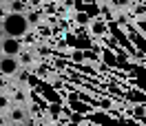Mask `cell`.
<instances>
[{"label": "cell", "instance_id": "obj_5", "mask_svg": "<svg viewBox=\"0 0 146 126\" xmlns=\"http://www.w3.org/2000/svg\"><path fill=\"white\" fill-rule=\"evenodd\" d=\"M9 106H11V97L7 93H0V113H5Z\"/></svg>", "mask_w": 146, "mask_h": 126}, {"label": "cell", "instance_id": "obj_3", "mask_svg": "<svg viewBox=\"0 0 146 126\" xmlns=\"http://www.w3.org/2000/svg\"><path fill=\"white\" fill-rule=\"evenodd\" d=\"M20 69H22V66H20L18 58H9V55H2V58H0V73H2L5 78H13Z\"/></svg>", "mask_w": 146, "mask_h": 126}, {"label": "cell", "instance_id": "obj_1", "mask_svg": "<svg viewBox=\"0 0 146 126\" xmlns=\"http://www.w3.org/2000/svg\"><path fill=\"white\" fill-rule=\"evenodd\" d=\"M2 29H5V36L9 38H22L29 29L27 22V13H18V11H11L5 16L2 20Z\"/></svg>", "mask_w": 146, "mask_h": 126}, {"label": "cell", "instance_id": "obj_6", "mask_svg": "<svg viewBox=\"0 0 146 126\" xmlns=\"http://www.w3.org/2000/svg\"><path fill=\"white\" fill-rule=\"evenodd\" d=\"M5 38V29H2V25H0V40Z\"/></svg>", "mask_w": 146, "mask_h": 126}, {"label": "cell", "instance_id": "obj_4", "mask_svg": "<svg viewBox=\"0 0 146 126\" xmlns=\"http://www.w3.org/2000/svg\"><path fill=\"white\" fill-rule=\"evenodd\" d=\"M5 113H7V122H9V124H22V122L27 119L25 106H18V104H11Z\"/></svg>", "mask_w": 146, "mask_h": 126}, {"label": "cell", "instance_id": "obj_7", "mask_svg": "<svg viewBox=\"0 0 146 126\" xmlns=\"http://www.w3.org/2000/svg\"><path fill=\"white\" fill-rule=\"evenodd\" d=\"M0 58H2V51H0Z\"/></svg>", "mask_w": 146, "mask_h": 126}, {"label": "cell", "instance_id": "obj_2", "mask_svg": "<svg viewBox=\"0 0 146 126\" xmlns=\"http://www.w3.org/2000/svg\"><path fill=\"white\" fill-rule=\"evenodd\" d=\"M0 51L2 55H9V58H18L22 53V42H20V38H9L5 36L0 40Z\"/></svg>", "mask_w": 146, "mask_h": 126}]
</instances>
